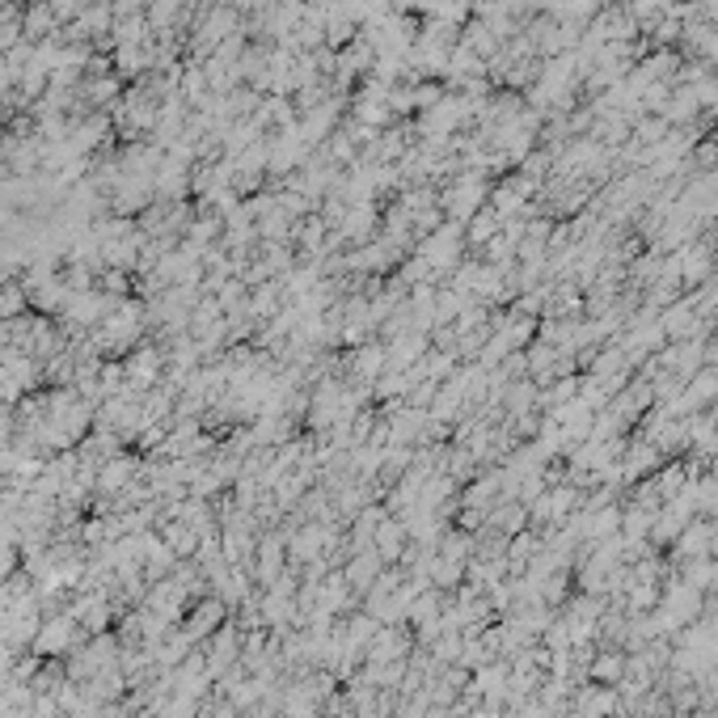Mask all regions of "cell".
I'll list each match as a JSON object with an SVG mask.
<instances>
[{"mask_svg": "<svg viewBox=\"0 0 718 718\" xmlns=\"http://www.w3.org/2000/svg\"><path fill=\"white\" fill-rule=\"evenodd\" d=\"M85 638H89V634L77 626V617L51 613V617H43V626H39V634H34L30 651L43 655V659H60V655H68V651H77Z\"/></svg>", "mask_w": 718, "mask_h": 718, "instance_id": "cell-1", "label": "cell"}, {"mask_svg": "<svg viewBox=\"0 0 718 718\" xmlns=\"http://www.w3.org/2000/svg\"><path fill=\"white\" fill-rule=\"evenodd\" d=\"M165 343L157 347V343H144L131 351V355H123V372H127V389L131 393H148V389H157L161 385V376H165Z\"/></svg>", "mask_w": 718, "mask_h": 718, "instance_id": "cell-2", "label": "cell"}, {"mask_svg": "<svg viewBox=\"0 0 718 718\" xmlns=\"http://www.w3.org/2000/svg\"><path fill=\"white\" fill-rule=\"evenodd\" d=\"M140 469H144V461L136 457V452H115L110 461H102L98 465V486H93V495H106V499H115V495H123V490L140 478Z\"/></svg>", "mask_w": 718, "mask_h": 718, "instance_id": "cell-3", "label": "cell"}, {"mask_svg": "<svg viewBox=\"0 0 718 718\" xmlns=\"http://www.w3.org/2000/svg\"><path fill=\"white\" fill-rule=\"evenodd\" d=\"M347 372L359 385H376L389 372V347L385 343H359L347 359Z\"/></svg>", "mask_w": 718, "mask_h": 718, "instance_id": "cell-4", "label": "cell"}, {"mask_svg": "<svg viewBox=\"0 0 718 718\" xmlns=\"http://www.w3.org/2000/svg\"><path fill=\"white\" fill-rule=\"evenodd\" d=\"M338 571H343V579L351 583V592H359V596H368L372 588H376V579H381V571H385V562L376 558V550L368 545V550H355L343 566H338Z\"/></svg>", "mask_w": 718, "mask_h": 718, "instance_id": "cell-5", "label": "cell"}, {"mask_svg": "<svg viewBox=\"0 0 718 718\" xmlns=\"http://www.w3.org/2000/svg\"><path fill=\"white\" fill-rule=\"evenodd\" d=\"M406 524L398 520V516H385L381 524H376V533H372V550H376V558H381L385 566L389 562H402L406 558Z\"/></svg>", "mask_w": 718, "mask_h": 718, "instance_id": "cell-6", "label": "cell"}, {"mask_svg": "<svg viewBox=\"0 0 718 718\" xmlns=\"http://www.w3.org/2000/svg\"><path fill=\"white\" fill-rule=\"evenodd\" d=\"M157 533H161V541L174 550V558L178 562H186V558H195V550H199V533L191 524H182V520H165V524H157Z\"/></svg>", "mask_w": 718, "mask_h": 718, "instance_id": "cell-7", "label": "cell"}, {"mask_svg": "<svg viewBox=\"0 0 718 718\" xmlns=\"http://www.w3.org/2000/svg\"><path fill=\"white\" fill-rule=\"evenodd\" d=\"M626 664H630V659L621 655V651H604V655H596L592 676L604 680V685H617V680H626Z\"/></svg>", "mask_w": 718, "mask_h": 718, "instance_id": "cell-8", "label": "cell"}, {"mask_svg": "<svg viewBox=\"0 0 718 718\" xmlns=\"http://www.w3.org/2000/svg\"><path fill=\"white\" fill-rule=\"evenodd\" d=\"M207 697H195V693H169V702L157 710V718H199Z\"/></svg>", "mask_w": 718, "mask_h": 718, "instance_id": "cell-9", "label": "cell"}, {"mask_svg": "<svg viewBox=\"0 0 718 718\" xmlns=\"http://www.w3.org/2000/svg\"><path fill=\"white\" fill-rule=\"evenodd\" d=\"M30 305V296H26V288L22 283H5V288H0V321H13V317H22V309Z\"/></svg>", "mask_w": 718, "mask_h": 718, "instance_id": "cell-10", "label": "cell"}]
</instances>
